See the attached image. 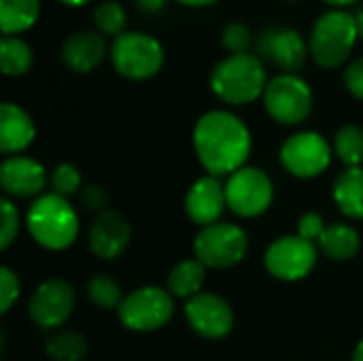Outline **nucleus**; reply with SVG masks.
<instances>
[{"instance_id":"21","label":"nucleus","mask_w":363,"mask_h":361,"mask_svg":"<svg viewBox=\"0 0 363 361\" xmlns=\"http://www.w3.org/2000/svg\"><path fill=\"white\" fill-rule=\"evenodd\" d=\"M334 200L347 217L363 219V168H347L336 179Z\"/></svg>"},{"instance_id":"11","label":"nucleus","mask_w":363,"mask_h":361,"mask_svg":"<svg viewBox=\"0 0 363 361\" xmlns=\"http://www.w3.org/2000/svg\"><path fill=\"white\" fill-rule=\"evenodd\" d=\"M317 264V249L302 236H283L266 251V268L281 281H300Z\"/></svg>"},{"instance_id":"22","label":"nucleus","mask_w":363,"mask_h":361,"mask_svg":"<svg viewBox=\"0 0 363 361\" xmlns=\"http://www.w3.org/2000/svg\"><path fill=\"white\" fill-rule=\"evenodd\" d=\"M319 247L332 260H351L359 251V234L345 223H332L323 230Z\"/></svg>"},{"instance_id":"2","label":"nucleus","mask_w":363,"mask_h":361,"mask_svg":"<svg viewBox=\"0 0 363 361\" xmlns=\"http://www.w3.org/2000/svg\"><path fill=\"white\" fill-rule=\"evenodd\" d=\"M266 85V66L253 53L228 55L211 74V89L228 104H249L264 96Z\"/></svg>"},{"instance_id":"4","label":"nucleus","mask_w":363,"mask_h":361,"mask_svg":"<svg viewBox=\"0 0 363 361\" xmlns=\"http://www.w3.org/2000/svg\"><path fill=\"white\" fill-rule=\"evenodd\" d=\"M357 38L359 32L355 15L347 11H328L313 26L308 51L319 66L336 68L349 60Z\"/></svg>"},{"instance_id":"8","label":"nucleus","mask_w":363,"mask_h":361,"mask_svg":"<svg viewBox=\"0 0 363 361\" xmlns=\"http://www.w3.org/2000/svg\"><path fill=\"white\" fill-rule=\"evenodd\" d=\"M172 311L174 304L168 291L160 287H140L123 298L119 306V319L128 330L153 332L170 321Z\"/></svg>"},{"instance_id":"38","label":"nucleus","mask_w":363,"mask_h":361,"mask_svg":"<svg viewBox=\"0 0 363 361\" xmlns=\"http://www.w3.org/2000/svg\"><path fill=\"white\" fill-rule=\"evenodd\" d=\"M323 2H328V4H332V6H351V4H355L357 0H323Z\"/></svg>"},{"instance_id":"18","label":"nucleus","mask_w":363,"mask_h":361,"mask_svg":"<svg viewBox=\"0 0 363 361\" xmlns=\"http://www.w3.org/2000/svg\"><path fill=\"white\" fill-rule=\"evenodd\" d=\"M106 55V43L100 32L81 30L66 38L62 45V62L74 72H89Z\"/></svg>"},{"instance_id":"30","label":"nucleus","mask_w":363,"mask_h":361,"mask_svg":"<svg viewBox=\"0 0 363 361\" xmlns=\"http://www.w3.org/2000/svg\"><path fill=\"white\" fill-rule=\"evenodd\" d=\"M51 185H53V194L66 198V196L74 194L81 187V174H79V170L72 164H60L53 170Z\"/></svg>"},{"instance_id":"14","label":"nucleus","mask_w":363,"mask_h":361,"mask_svg":"<svg viewBox=\"0 0 363 361\" xmlns=\"http://www.w3.org/2000/svg\"><path fill=\"white\" fill-rule=\"evenodd\" d=\"M185 315L189 326L204 338L217 340L230 334L234 326V313L225 300L215 294H198L194 296L187 306Z\"/></svg>"},{"instance_id":"37","label":"nucleus","mask_w":363,"mask_h":361,"mask_svg":"<svg viewBox=\"0 0 363 361\" xmlns=\"http://www.w3.org/2000/svg\"><path fill=\"white\" fill-rule=\"evenodd\" d=\"M177 2L187 4V6H208V4H213L217 0H177Z\"/></svg>"},{"instance_id":"28","label":"nucleus","mask_w":363,"mask_h":361,"mask_svg":"<svg viewBox=\"0 0 363 361\" xmlns=\"http://www.w3.org/2000/svg\"><path fill=\"white\" fill-rule=\"evenodd\" d=\"M87 291H89L91 302L98 304L100 309H117L123 302L119 285L111 277H106V274L91 277V281L87 285Z\"/></svg>"},{"instance_id":"29","label":"nucleus","mask_w":363,"mask_h":361,"mask_svg":"<svg viewBox=\"0 0 363 361\" xmlns=\"http://www.w3.org/2000/svg\"><path fill=\"white\" fill-rule=\"evenodd\" d=\"M221 45L225 47V51H230V55H238V53H249L251 45H253V34L249 30V26L245 23H228L221 32Z\"/></svg>"},{"instance_id":"33","label":"nucleus","mask_w":363,"mask_h":361,"mask_svg":"<svg viewBox=\"0 0 363 361\" xmlns=\"http://www.w3.org/2000/svg\"><path fill=\"white\" fill-rule=\"evenodd\" d=\"M328 226H325V221H323V217L321 215H317V213H306V215H302V219H300V223H298V236H302V238H306V240H317L319 243V238H321V234H323V230H325Z\"/></svg>"},{"instance_id":"1","label":"nucleus","mask_w":363,"mask_h":361,"mask_svg":"<svg viewBox=\"0 0 363 361\" xmlns=\"http://www.w3.org/2000/svg\"><path fill=\"white\" fill-rule=\"evenodd\" d=\"M194 147L202 166L213 177L232 174L245 166L251 153V134L236 115L211 111L194 128Z\"/></svg>"},{"instance_id":"27","label":"nucleus","mask_w":363,"mask_h":361,"mask_svg":"<svg viewBox=\"0 0 363 361\" xmlns=\"http://www.w3.org/2000/svg\"><path fill=\"white\" fill-rule=\"evenodd\" d=\"M94 23L100 30V34L108 36H121L128 26V15L119 2H102L94 11Z\"/></svg>"},{"instance_id":"36","label":"nucleus","mask_w":363,"mask_h":361,"mask_svg":"<svg viewBox=\"0 0 363 361\" xmlns=\"http://www.w3.org/2000/svg\"><path fill=\"white\" fill-rule=\"evenodd\" d=\"M138 4V9H143L145 13H157L164 9L166 0H134Z\"/></svg>"},{"instance_id":"5","label":"nucleus","mask_w":363,"mask_h":361,"mask_svg":"<svg viewBox=\"0 0 363 361\" xmlns=\"http://www.w3.org/2000/svg\"><path fill=\"white\" fill-rule=\"evenodd\" d=\"M111 60L121 77L145 81L160 72L164 64V49L160 40L149 34L123 32L111 45Z\"/></svg>"},{"instance_id":"24","label":"nucleus","mask_w":363,"mask_h":361,"mask_svg":"<svg viewBox=\"0 0 363 361\" xmlns=\"http://www.w3.org/2000/svg\"><path fill=\"white\" fill-rule=\"evenodd\" d=\"M34 53L19 36H2L0 40V68L6 77H19L32 68Z\"/></svg>"},{"instance_id":"17","label":"nucleus","mask_w":363,"mask_h":361,"mask_svg":"<svg viewBox=\"0 0 363 361\" xmlns=\"http://www.w3.org/2000/svg\"><path fill=\"white\" fill-rule=\"evenodd\" d=\"M0 183H2V189L9 196L30 198V196H36L45 187L47 174H45V168L38 162H34L30 157L15 155V157H9V160L2 162Z\"/></svg>"},{"instance_id":"39","label":"nucleus","mask_w":363,"mask_h":361,"mask_svg":"<svg viewBox=\"0 0 363 361\" xmlns=\"http://www.w3.org/2000/svg\"><path fill=\"white\" fill-rule=\"evenodd\" d=\"M355 17H357V32H359V38L363 40V9L355 15Z\"/></svg>"},{"instance_id":"10","label":"nucleus","mask_w":363,"mask_h":361,"mask_svg":"<svg viewBox=\"0 0 363 361\" xmlns=\"http://www.w3.org/2000/svg\"><path fill=\"white\" fill-rule=\"evenodd\" d=\"M255 51L262 62L266 60L274 64L277 68L285 70V74H296L304 68L308 47L298 30L270 26L257 36Z\"/></svg>"},{"instance_id":"34","label":"nucleus","mask_w":363,"mask_h":361,"mask_svg":"<svg viewBox=\"0 0 363 361\" xmlns=\"http://www.w3.org/2000/svg\"><path fill=\"white\" fill-rule=\"evenodd\" d=\"M345 85L347 89L355 96V98H362L363 100V57L351 62L345 70Z\"/></svg>"},{"instance_id":"26","label":"nucleus","mask_w":363,"mask_h":361,"mask_svg":"<svg viewBox=\"0 0 363 361\" xmlns=\"http://www.w3.org/2000/svg\"><path fill=\"white\" fill-rule=\"evenodd\" d=\"M336 153L349 168H359L363 162V130L359 126H345L336 134Z\"/></svg>"},{"instance_id":"40","label":"nucleus","mask_w":363,"mask_h":361,"mask_svg":"<svg viewBox=\"0 0 363 361\" xmlns=\"http://www.w3.org/2000/svg\"><path fill=\"white\" fill-rule=\"evenodd\" d=\"M353 361H363V340L357 345V349L353 353Z\"/></svg>"},{"instance_id":"3","label":"nucleus","mask_w":363,"mask_h":361,"mask_svg":"<svg viewBox=\"0 0 363 361\" xmlns=\"http://www.w3.org/2000/svg\"><path fill=\"white\" fill-rule=\"evenodd\" d=\"M28 230L34 240L51 251L70 247L79 234V217L64 196H40L28 211Z\"/></svg>"},{"instance_id":"31","label":"nucleus","mask_w":363,"mask_h":361,"mask_svg":"<svg viewBox=\"0 0 363 361\" xmlns=\"http://www.w3.org/2000/svg\"><path fill=\"white\" fill-rule=\"evenodd\" d=\"M19 296V281L11 268H0V311L6 313Z\"/></svg>"},{"instance_id":"13","label":"nucleus","mask_w":363,"mask_h":361,"mask_svg":"<svg viewBox=\"0 0 363 361\" xmlns=\"http://www.w3.org/2000/svg\"><path fill=\"white\" fill-rule=\"evenodd\" d=\"M74 309V291L62 279L45 281L30 300V317L36 326L49 330L62 326Z\"/></svg>"},{"instance_id":"9","label":"nucleus","mask_w":363,"mask_h":361,"mask_svg":"<svg viewBox=\"0 0 363 361\" xmlns=\"http://www.w3.org/2000/svg\"><path fill=\"white\" fill-rule=\"evenodd\" d=\"M274 189L270 177L262 168H240L225 183L228 206L240 217H257L268 211Z\"/></svg>"},{"instance_id":"20","label":"nucleus","mask_w":363,"mask_h":361,"mask_svg":"<svg viewBox=\"0 0 363 361\" xmlns=\"http://www.w3.org/2000/svg\"><path fill=\"white\" fill-rule=\"evenodd\" d=\"M40 13L38 0H0V28L4 36L30 30Z\"/></svg>"},{"instance_id":"19","label":"nucleus","mask_w":363,"mask_h":361,"mask_svg":"<svg viewBox=\"0 0 363 361\" xmlns=\"http://www.w3.org/2000/svg\"><path fill=\"white\" fill-rule=\"evenodd\" d=\"M36 136L34 121L17 104L4 102L0 106V149L4 153L23 151Z\"/></svg>"},{"instance_id":"12","label":"nucleus","mask_w":363,"mask_h":361,"mask_svg":"<svg viewBox=\"0 0 363 361\" xmlns=\"http://www.w3.org/2000/svg\"><path fill=\"white\" fill-rule=\"evenodd\" d=\"M332 160V149L317 132H300L285 140L281 149L283 166L300 179H313L321 174Z\"/></svg>"},{"instance_id":"42","label":"nucleus","mask_w":363,"mask_h":361,"mask_svg":"<svg viewBox=\"0 0 363 361\" xmlns=\"http://www.w3.org/2000/svg\"><path fill=\"white\" fill-rule=\"evenodd\" d=\"M289 2H296V0H289Z\"/></svg>"},{"instance_id":"6","label":"nucleus","mask_w":363,"mask_h":361,"mask_svg":"<svg viewBox=\"0 0 363 361\" xmlns=\"http://www.w3.org/2000/svg\"><path fill=\"white\" fill-rule=\"evenodd\" d=\"M264 104L274 121L283 126H296L311 115L313 91L308 83L298 74H279L268 81Z\"/></svg>"},{"instance_id":"16","label":"nucleus","mask_w":363,"mask_h":361,"mask_svg":"<svg viewBox=\"0 0 363 361\" xmlns=\"http://www.w3.org/2000/svg\"><path fill=\"white\" fill-rule=\"evenodd\" d=\"M225 206V187L215 177H202L200 181H196L185 198L187 215L202 228L217 223Z\"/></svg>"},{"instance_id":"23","label":"nucleus","mask_w":363,"mask_h":361,"mask_svg":"<svg viewBox=\"0 0 363 361\" xmlns=\"http://www.w3.org/2000/svg\"><path fill=\"white\" fill-rule=\"evenodd\" d=\"M206 279V266L200 260H185L177 264L168 277V291L179 298H194L200 294Z\"/></svg>"},{"instance_id":"15","label":"nucleus","mask_w":363,"mask_h":361,"mask_svg":"<svg viewBox=\"0 0 363 361\" xmlns=\"http://www.w3.org/2000/svg\"><path fill=\"white\" fill-rule=\"evenodd\" d=\"M130 236L132 228L128 219L115 211H104L89 230V247L100 260H115L128 249Z\"/></svg>"},{"instance_id":"7","label":"nucleus","mask_w":363,"mask_h":361,"mask_svg":"<svg viewBox=\"0 0 363 361\" xmlns=\"http://www.w3.org/2000/svg\"><path fill=\"white\" fill-rule=\"evenodd\" d=\"M249 249L247 234L232 223H213L196 236V257L208 268H232Z\"/></svg>"},{"instance_id":"32","label":"nucleus","mask_w":363,"mask_h":361,"mask_svg":"<svg viewBox=\"0 0 363 361\" xmlns=\"http://www.w3.org/2000/svg\"><path fill=\"white\" fill-rule=\"evenodd\" d=\"M0 206H2V236H0V247L6 249L15 240V236L19 232V213L13 206V202H9V200H2Z\"/></svg>"},{"instance_id":"25","label":"nucleus","mask_w":363,"mask_h":361,"mask_svg":"<svg viewBox=\"0 0 363 361\" xmlns=\"http://www.w3.org/2000/svg\"><path fill=\"white\" fill-rule=\"evenodd\" d=\"M87 353V343L77 332H60L47 340V355L53 361H81Z\"/></svg>"},{"instance_id":"41","label":"nucleus","mask_w":363,"mask_h":361,"mask_svg":"<svg viewBox=\"0 0 363 361\" xmlns=\"http://www.w3.org/2000/svg\"><path fill=\"white\" fill-rule=\"evenodd\" d=\"M60 2H64V4H68V6H81V4H85V2H89V0H60Z\"/></svg>"},{"instance_id":"35","label":"nucleus","mask_w":363,"mask_h":361,"mask_svg":"<svg viewBox=\"0 0 363 361\" xmlns=\"http://www.w3.org/2000/svg\"><path fill=\"white\" fill-rule=\"evenodd\" d=\"M81 200H83V204H85L89 211H102V209L106 206V202H108V196H106V191H104L102 187L89 185V187L83 189Z\"/></svg>"}]
</instances>
